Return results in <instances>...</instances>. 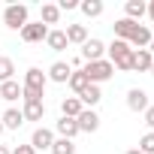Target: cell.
<instances>
[{
	"instance_id": "6da1fadb",
	"label": "cell",
	"mask_w": 154,
	"mask_h": 154,
	"mask_svg": "<svg viewBox=\"0 0 154 154\" xmlns=\"http://www.w3.org/2000/svg\"><path fill=\"white\" fill-rule=\"evenodd\" d=\"M45 82H48V75L39 69V66H30L24 72V82H21V100H42L45 94Z\"/></svg>"
},
{
	"instance_id": "7a4b0ae2",
	"label": "cell",
	"mask_w": 154,
	"mask_h": 154,
	"mask_svg": "<svg viewBox=\"0 0 154 154\" xmlns=\"http://www.w3.org/2000/svg\"><path fill=\"white\" fill-rule=\"evenodd\" d=\"M106 51H109V63L115 66V69H121V72H130L133 69V48L124 42V39H112V45H106Z\"/></svg>"
},
{
	"instance_id": "3957f363",
	"label": "cell",
	"mask_w": 154,
	"mask_h": 154,
	"mask_svg": "<svg viewBox=\"0 0 154 154\" xmlns=\"http://www.w3.org/2000/svg\"><path fill=\"white\" fill-rule=\"evenodd\" d=\"M82 72L88 75V82H91V85H103V82H109L112 75H115V66L103 57V60H91V63H85Z\"/></svg>"
},
{
	"instance_id": "277c9868",
	"label": "cell",
	"mask_w": 154,
	"mask_h": 154,
	"mask_svg": "<svg viewBox=\"0 0 154 154\" xmlns=\"http://www.w3.org/2000/svg\"><path fill=\"white\" fill-rule=\"evenodd\" d=\"M3 21H6L9 30H21V27L27 24V6H24V3H9V6L3 9Z\"/></svg>"
},
{
	"instance_id": "5b68a950",
	"label": "cell",
	"mask_w": 154,
	"mask_h": 154,
	"mask_svg": "<svg viewBox=\"0 0 154 154\" xmlns=\"http://www.w3.org/2000/svg\"><path fill=\"white\" fill-rule=\"evenodd\" d=\"M151 39H154V36H151V30H148L145 24H139V21H136V24H133V30H130V36H127V45L136 51V48L151 45Z\"/></svg>"
},
{
	"instance_id": "8992f818",
	"label": "cell",
	"mask_w": 154,
	"mask_h": 154,
	"mask_svg": "<svg viewBox=\"0 0 154 154\" xmlns=\"http://www.w3.org/2000/svg\"><path fill=\"white\" fill-rule=\"evenodd\" d=\"M18 33H21V39H24V42H42V39L48 36V27H45L42 21H27Z\"/></svg>"
},
{
	"instance_id": "52a82bcc",
	"label": "cell",
	"mask_w": 154,
	"mask_h": 154,
	"mask_svg": "<svg viewBox=\"0 0 154 154\" xmlns=\"http://www.w3.org/2000/svg\"><path fill=\"white\" fill-rule=\"evenodd\" d=\"M51 145H54V133L48 127H36L30 136V148L33 151H51Z\"/></svg>"
},
{
	"instance_id": "ba28073f",
	"label": "cell",
	"mask_w": 154,
	"mask_h": 154,
	"mask_svg": "<svg viewBox=\"0 0 154 154\" xmlns=\"http://www.w3.org/2000/svg\"><path fill=\"white\" fill-rule=\"evenodd\" d=\"M103 54H106V42L103 39H97V36H91L85 45H82V57L91 63V60H103Z\"/></svg>"
},
{
	"instance_id": "9c48e42d",
	"label": "cell",
	"mask_w": 154,
	"mask_h": 154,
	"mask_svg": "<svg viewBox=\"0 0 154 154\" xmlns=\"http://www.w3.org/2000/svg\"><path fill=\"white\" fill-rule=\"evenodd\" d=\"M48 82H57V85H66L69 82V75H72V66L69 63H63V60H54L51 66H48Z\"/></svg>"
},
{
	"instance_id": "30bf717a",
	"label": "cell",
	"mask_w": 154,
	"mask_h": 154,
	"mask_svg": "<svg viewBox=\"0 0 154 154\" xmlns=\"http://www.w3.org/2000/svg\"><path fill=\"white\" fill-rule=\"evenodd\" d=\"M75 124H79V133H94V130H100V115L94 109H82V115L75 118Z\"/></svg>"
},
{
	"instance_id": "8fae6325",
	"label": "cell",
	"mask_w": 154,
	"mask_h": 154,
	"mask_svg": "<svg viewBox=\"0 0 154 154\" xmlns=\"http://www.w3.org/2000/svg\"><path fill=\"white\" fill-rule=\"evenodd\" d=\"M151 103H148V94L142 91V88H130L127 91V109L130 112H145Z\"/></svg>"
},
{
	"instance_id": "7c38bea8",
	"label": "cell",
	"mask_w": 154,
	"mask_h": 154,
	"mask_svg": "<svg viewBox=\"0 0 154 154\" xmlns=\"http://www.w3.org/2000/svg\"><path fill=\"white\" fill-rule=\"evenodd\" d=\"M21 115H24V121H42V115H45V103H42V100H24Z\"/></svg>"
},
{
	"instance_id": "4fadbf2b",
	"label": "cell",
	"mask_w": 154,
	"mask_h": 154,
	"mask_svg": "<svg viewBox=\"0 0 154 154\" xmlns=\"http://www.w3.org/2000/svg\"><path fill=\"white\" fill-rule=\"evenodd\" d=\"M54 130H57L60 139H75V136H79V124H75V118H63V115L54 124Z\"/></svg>"
},
{
	"instance_id": "5bb4252c",
	"label": "cell",
	"mask_w": 154,
	"mask_h": 154,
	"mask_svg": "<svg viewBox=\"0 0 154 154\" xmlns=\"http://www.w3.org/2000/svg\"><path fill=\"white\" fill-rule=\"evenodd\" d=\"M79 100H82V106H85V109H94V106L103 100V91H100V85H88V88L79 94Z\"/></svg>"
},
{
	"instance_id": "9a60e30c",
	"label": "cell",
	"mask_w": 154,
	"mask_h": 154,
	"mask_svg": "<svg viewBox=\"0 0 154 154\" xmlns=\"http://www.w3.org/2000/svg\"><path fill=\"white\" fill-rule=\"evenodd\" d=\"M66 42H75V45H85L88 42V27L85 24H66Z\"/></svg>"
},
{
	"instance_id": "2e32d148",
	"label": "cell",
	"mask_w": 154,
	"mask_h": 154,
	"mask_svg": "<svg viewBox=\"0 0 154 154\" xmlns=\"http://www.w3.org/2000/svg\"><path fill=\"white\" fill-rule=\"evenodd\" d=\"M0 124H3V130H18V127L24 124L21 109H6V112H3V118H0Z\"/></svg>"
},
{
	"instance_id": "e0dca14e",
	"label": "cell",
	"mask_w": 154,
	"mask_h": 154,
	"mask_svg": "<svg viewBox=\"0 0 154 154\" xmlns=\"http://www.w3.org/2000/svg\"><path fill=\"white\" fill-rule=\"evenodd\" d=\"M151 60H154V54H151L148 48H136V51H133V69L148 72V69H151Z\"/></svg>"
},
{
	"instance_id": "ac0fdd59",
	"label": "cell",
	"mask_w": 154,
	"mask_h": 154,
	"mask_svg": "<svg viewBox=\"0 0 154 154\" xmlns=\"http://www.w3.org/2000/svg\"><path fill=\"white\" fill-rule=\"evenodd\" d=\"M82 109H85V106H82L79 97H66V100L60 103V115H63V118H79Z\"/></svg>"
},
{
	"instance_id": "d6986e66",
	"label": "cell",
	"mask_w": 154,
	"mask_h": 154,
	"mask_svg": "<svg viewBox=\"0 0 154 154\" xmlns=\"http://www.w3.org/2000/svg\"><path fill=\"white\" fill-rule=\"evenodd\" d=\"M39 21L48 27V24H57L60 21V9H57V3H42V9H39Z\"/></svg>"
},
{
	"instance_id": "ffe728a7",
	"label": "cell",
	"mask_w": 154,
	"mask_h": 154,
	"mask_svg": "<svg viewBox=\"0 0 154 154\" xmlns=\"http://www.w3.org/2000/svg\"><path fill=\"white\" fill-rule=\"evenodd\" d=\"M124 18H130V21H136V18H142L145 12H148V3H142V0H127L124 3Z\"/></svg>"
},
{
	"instance_id": "44dd1931",
	"label": "cell",
	"mask_w": 154,
	"mask_h": 154,
	"mask_svg": "<svg viewBox=\"0 0 154 154\" xmlns=\"http://www.w3.org/2000/svg\"><path fill=\"white\" fill-rule=\"evenodd\" d=\"M21 91H24V88H21V85H18L15 79H9V82H3V85H0V97H3L6 103L18 100V97H21Z\"/></svg>"
},
{
	"instance_id": "7402d4cb",
	"label": "cell",
	"mask_w": 154,
	"mask_h": 154,
	"mask_svg": "<svg viewBox=\"0 0 154 154\" xmlns=\"http://www.w3.org/2000/svg\"><path fill=\"white\" fill-rule=\"evenodd\" d=\"M45 45H48L51 51H63L69 42H66V33H63V30H48V36H45Z\"/></svg>"
},
{
	"instance_id": "603a6c76",
	"label": "cell",
	"mask_w": 154,
	"mask_h": 154,
	"mask_svg": "<svg viewBox=\"0 0 154 154\" xmlns=\"http://www.w3.org/2000/svg\"><path fill=\"white\" fill-rule=\"evenodd\" d=\"M79 9H82V15L97 18V15H103V0H82V3H79Z\"/></svg>"
},
{
	"instance_id": "cb8c5ba5",
	"label": "cell",
	"mask_w": 154,
	"mask_h": 154,
	"mask_svg": "<svg viewBox=\"0 0 154 154\" xmlns=\"http://www.w3.org/2000/svg\"><path fill=\"white\" fill-rule=\"evenodd\" d=\"M66 85H69V88L75 91V97H79V94H82V91H85V88H88L91 82H88V75H85L82 69H75V72L69 75V82H66Z\"/></svg>"
},
{
	"instance_id": "d4e9b609",
	"label": "cell",
	"mask_w": 154,
	"mask_h": 154,
	"mask_svg": "<svg viewBox=\"0 0 154 154\" xmlns=\"http://www.w3.org/2000/svg\"><path fill=\"white\" fill-rule=\"evenodd\" d=\"M133 24H136V21H130V18H118V21L112 24V27H115V39H124V42H127V36H130Z\"/></svg>"
},
{
	"instance_id": "484cf974",
	"label": "cell",
	"mask_w": 154,
	"mask_h": 154,
	"mask_svg": "<svg viewBox=\"0 0 154 154\" xmlns=\"http://www.w3.org/2000/svg\"><path fill=\"white\" fill-rule=\"evenodd\" d=\"M12 72H15V63H12V57L0 54V85H3V82H9V79H12Z\"/></svg>"
},
{
	"instance_id": "4316f807",
	"label": "cell",
	"mask_w": 154,
	"mask_h": 154,
	"mask_svg": "<svg viewBox=\"0 0 154 154\" xmlns=\"http://www.w3.org/2000/svg\"><path fill=\"white\" fill-rule=\"evenodd\" d=\"M51 154H75V142L72 139H54Z\"/></svg>"
},
{
	"instance_id": "83f0119b",
	"label": "cell",
	"mask_w": 154,
	"mask_h": 154,
	"mask_svg": "<svg viewBox=\"0 0 154 154\" xmlns=\"http://www.w3.org/2000/svg\"><path fill=\"white\" fill-rule=\"evenodd\" d=\"M139 151H142V154H154V133H145V136L139 139Z\"/></svg>"
},
{
	"instance_id": "f1b7e54d",
	"label": "cell",
	"mask_w": 154,
	"mask_h": 154,
	"mask_svg": "<svg viewBox=\"0 0 154 154\" xmlns=\"http://www.w3.org/2000/svg\"><path fill=\"white\" fill-rule=\"evenodd\" d=\"M142 115H145V124H148V133H154V106H148V109H145Z\"/></svg>"
},
{
	"instance_id": "f546056e",
	"label": "cell",
	"mask_w": 154,
	"mask_h": 154,
	"mask_svg": "<svg viewBox=\"0 0 154 154\" xmlns=\"http://www.w3.org/2000/svg\"><path fill=\"white\" fill-rule=\"evenodd\" d=\"M57 9H60V12H66V9H79V0H60Z\"/></svg>"
},
{
	"instance_id": "4dcf8cb0",
	"label": "cell",
	"mask_w": 154,
	"mask_h": 154,
	"mask_svg": "<svg viewBox=\"0 0 154 154\" xmlns=\"http://www.w3.org/2000/svg\"><path fill=\"white\" fill-rule=\"evenodd\" d=\"M12 154H36L30 145H18V148H12Z\"/></svg>"
},
{
	"instance_id": "1f68e13d",
	"label": "cell",
	"mask_w": 154,
	"mask_h": 154,
	"mask_svg": "<svg viewBox=\"0 0 154 154\" xmlns=\"http://www.w3.org/2000/svg\"><path fill=\"white\" fill-rule=\"evenodd\" d=\"M148 15H151V21H154V0L148 3Z\"/></svg>"
},
{
	"instance_id": "d6a6232c",
	"label": "cell",
	"mask_w": 154,
	"mask_h": 154,
	"mask_svg": "<svg viewBox=\"0 0 154 154\" xmlns=\"http://www.w3.org/2000/svg\"><path fill=\"white\" fill-rule=\"evenodd\" d=\"M0 154H12V151H9V148H6V145H0Z\"/></svg>"
},
{
	"instance_id": "836d02e7",
	"label": "cell",
	"mask_w": 154,
	"mask_h": 154,
	"mask_svg": "<svg viewBox=\"0 0 154 154\" xmlns=\"http://www.w3.org/2000/svg\"><path fill=\"white\" fill-rule=\"evenodd\" d=\"M148 51H151V54H154V39H151V45H148Z\"/></svg>"
},
{
	"instance_id": "e575fe53",
	"label": "cell",
	"mask_w": 154,
	"mask_h": 154,
	"mask_svg": "<svg viewBox=\"0 0 154 154\" xmlns=\"http://www.w3.org/2000/svg\"><path fill=\"white\" fill-rule=\"evenodd\" d=\"M127 154H142V151H139V148H133V151H127Z\"/></svg>"
},
{
	"instance_id": "d590c367",
	"label": "cell",
	"mask_w": 154,
	"mask_h": 154,
	"mask_svg": "<svg viewBox=\"0 0 154 154\" xmlns=\"http://www.w3.org/2000/svg\"><path fill=\"white\" fill-rule=\"evenodd\" d=\"M148 72H151V75H154V60H151V69H148Z\"/></svg>"
},
{
	"instance_id": "8d00e7d4",
	"label": "cell",
	"mask_w": 154,
	"mask_h": 154,
	"mask_svg": "<svg viewBox=\"0 0 154 154\" xmlns=\"http://www.w3.org/2000/svg\"><path fill=\"white\" fill-rule=\"evenodd\" d=\"M0 136H3V124H0Z\"/></svg>"
}]
</instances>
